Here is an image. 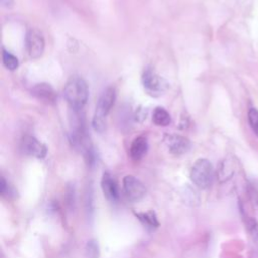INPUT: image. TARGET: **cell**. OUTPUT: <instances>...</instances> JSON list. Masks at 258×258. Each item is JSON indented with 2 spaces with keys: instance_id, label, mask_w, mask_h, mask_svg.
Returning a JSON list of instances; mask_svg holds the SVG:
<instances>
[{
  "instance_id": "6da1fadb",
  "label": "cell",
  "mask_w": 258,
  "mask_h": 258,
  "mask_svg": "<svg viewBox=\"0 0 258 258\" xmlns=\"http://www.w3.org/2000/svg\"><path fill=\"white\" fill-rule=\"evenodd\" d=\"M63 96L73 111L80 112L86 105L89 97L88 85L80 77H72L66 84Z\"/></svg>"
},
{
  "instance_id": "7a4b0ae2",
  "label": "cell",
  "mask_w": 258,
  "mask_h": 258,
  "mask_svg": "<svg viewBox=\"0 0 258 258\" xmlns=\"http://www.w3.org/2000/svg\"><path fill=\"white\" fill-rule=\"evenodd\" d=\"M116 100V91L113 87L107 88L100 96L94 118H93V127L98 132H103L106 128V119L110 113L112 107L115 104Z\"/></svg>"
},
{
  "instance_id": "3957f363",
  "label": "cell",
  "mask_w": 258,
  "mask_h": 258,
  "mask_svg": "<svg viewBox=\"0 0 258 258\" xmlns=\"http://www.w3.org/2000/svg\"><path fill=\"white\" fill-rule=\"evenodd\" d=\"M190 179L202 189L211 186L214 180V167L212 163L205 158L198 159L191 167Z\"/></svg>"
},
{
  "instance_id": "277c9868",
  "label": "cell",
  "mask_w": 258,
  "mask_h": 258,
  "mask_svg": "<svg viewBox=\"0 0 258 258\" xmlns=\"http://www.w3.org/2000/svg\"><path fill=\"white\" fill-rule=\"evenodd\" d=\"M141 81L144 90L148 95L152 97L160 96L163 92L166 91L168 87L167 82L158 74H156L152 69H146L143 72Z\"/></svg>"
},
{
  "instance_id": "5b68a950",
  "label": "cell",
  "mask_w": 258,
  "mask_h": 258,
  "mask_svg": "<svg viewBox=\"0 0 258 258\" xmlns=\"http://www.w3.org/2000/svg\"><path fill=\"white\" fill-rule=\"evenodd\" d=\"M44 38L40 31L34 28L27 30L25 35V47L31 58H39L44 51Z\"/></svg>"
},
{
  "instance_id": "8992f818",
  "label": "cell",
  "mask_w": 258,
  "mask_h": 258,
  "mask_svg": "<svg viewBox=\"0 0 258 258\" xmlns=\"http://www.w3.org/2000/svg\"><path fill=\"white\" fill-rule=\"evenodd\" d=\"M123 189L126 198L131 202L140 201L146 192L144 184L133 175H127L124 177Z\"/></svg>"
},
{
  "instance_id": "52a82bcc",
  "label": "cell",
  "mask_w": 258,
  "mask_h": 258,
  "mask_svg": "<svg viewBox=\"0 0 258 258\" xmlns=\"http://www.w3.org/2000/svg\"><path fill=\"white\" fill-rule=\"evenodd\" d=\"M20 148L26 155H30L36 158H43L46 155V146L33 136L26 135L21 139Z\"/></svg>"
},
{
  "instance_id": "ba28073f",
  "label": "cell",
  "mask_w": 258,
  "mask_h": 258,
  "mask_svg": "<svg viewBox=\"0 0 258 258\" xmlns=\"http://www.w3.org/2000/svg\"><path fill=\"white\" fill-rule=\"evenodd\" d=\"M166 144L169 151L175 155H180L187 152L190 148V141L180 135H170L166 139Z\"/></svg>"
},
{
  "instance_id": "9c48e42d",
  "label": "cell",
  "mask_w": 258,
  "mask_h": 258,
  "mask_svg": "<svg viewBox=\"0 0 258 258\" xmlns=\"http://www.w3.org/2000/svg\"><path fill=\"white\" fill-rule=\"evenodd\" d=\"M101 186H102V190L105 195V197L111 201V202H117L119 199V188L117 185L116 180L114 179V177L108 173L105 172L103 174L102 180H101Z\"/></svg>"
},
{
  "instance_id": "30bf717a",
  "label": "cell",
  "mask_w": 258,
  "mask_h": 258,
  "mask_svg": "<svg viewBox=\"0 0 258 258\" xmlns=\"http://www.w3.org/2000/svg\"><path fill=\"white\" fill-rule=\"evenodd\" d=\"M32 95H34L37 99L44 101V102H54L56 93L53 90V88L46 83H40L36 84L32 90H31Z\"/></svg>"
},
{
  "instance_id": "8fae6325",
  "label": "cell",
  "mask_w": 258,
  "mask_h": 258,
  "mask_svg": "<svg viewBox=\"0 0 258 258\" xmlns=\"http://www.w3.org/2000/svg\"><path fill=\"white\" fill-rule=\"evenodd\" d=\"M147 148H148V144H147V140L144 136H138L136 137L131 145H130V148H129V154H130V157L133 159V160H140L144 154L146 153L147 151Z\"/></svg>"
},
{
  "instance_id": "7c38bea8",
  "label": "cell",
  "mask_w": 258,
  "mask_h": 258,
  "mask_svg": "<svg viewBox=\"0 0 258 258\" xmlns=\"http://www.w3.org/2000/svg\"><path fill=\"white\" fill-rule=\"evenodd\" d=\"M152 121L156 126L165 127L170 124L171 118L169 113L162 107H156L152 113Z\"/></svg>"
},
{
  "instance_id": "4fadbf2b",
  "label": "cell",
  "mask_w": 258,
  "mask_h": 258,
  "mask_svg": "<svg viewBox=\"0 0 258 258\" xmlns=\"http://www.w3.org/2000/svg\"><path fill=\"white\" fill-rule=\"evenodd\" d=\"M136 217L140 220V222L149 229L157 228L159 223L157 221V218L153 212H146V213H138L136 214Z\"/></svg>"
},
{
  "instance_id": "5bb4252c",
  "label": "cell",
  "mask_w": 258,
  "mask_h": 258,
  "mask_svg": "<svg viewBox=\"0 0 258 258\" xmlns=\"http://www.w3.org/2000/svg\"><path fill=\"white\" fill-rule=\"evenodd\" d=\"M2 62L4 67L9 71H14L18 68V59L11 52L4 50L2 51Z\"/></svg>"
},
{
  "instance_id": "9a60e30c",
  "label": "cell",
  "mask_w": 258,
  "mask_h": 258,
  "mask_svg": "<svg viewBox=\"0 0 258 258\" xmlns=\"http://www.w3.org/2000/svg\"><path fill=\"white\" fill-rule=\"evenodd\" d=\"M248 121L249 124L254 131V133L258 136V110L255 108H251L248 112Z\"/></svg>"
},
{
  "instance_id": "2e32d148",
  "label": "cell",
  "mask_w": 258,
  "mask_h": 258,
  "mask_svg": "<svg viewBox=\"0 0 258 258\" xmlns=\"http://www.w3.org/2000/svg\"><path fill=\"white\" fill-rule=\"evenodd\" d=\"M87 256L88 258H98L99 256V249L98 244L95 241H90L87 245Z\"/></svg>"
},
{
  "instance_id": "e0dca14e",
  "label": "cell",
  "mask_w": 258,
  "mask_h": 258,
  "mask_svg": "<svg viewBox=\"0 0 258 258\" xmlns=\"http://www.w3.org/2000/svg\"><path fill=\"white\" fill-rule=\"evenodd\" d=\"M248 228H249L250 233L253 236V238L258 240V223L255 219L250 218V220L248 221Z\"/></svg>"
},
{
  "instance_id": "ac0fdd59",
  "label": "cell",
  "mask_w": 258,
  "mask_h": 258,
  "mask_svg": "<svg viewBox=\"0 0 258 258\" xmlns=\"http://www.w3.org/2000/svg\"><path fill=\"white\" fill-rule=\"evenodd\" d=\"M1 4H2V6L6 7V8H11L14 4V1L13 0H1Z\"/></svg>"
}]
</instances>
